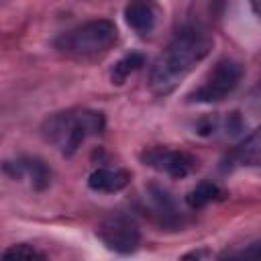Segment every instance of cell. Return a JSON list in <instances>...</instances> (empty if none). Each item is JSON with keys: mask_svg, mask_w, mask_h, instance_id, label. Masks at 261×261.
I'll return each instance as SVG.
<instances>
[{"mask_svg": "<svg viewBox=\"0 0 261 261\" xmlns=\"http://www.w3.org/2000/svg\"><path fill=\"white\" fill-rule=\"evenodd\" d=\"M220 188L216 186V184H212V181H200L188 196H186V202H188V206L190 208H194V210H198V208H204V206H208L210 202H214L216 198H220Z\"/></svg>", "mask_w": 261, "mask_h": 261, "instance_id": "11", "label": "cell"}, {"mask_svg": "<svg viewBox=\"0 0 261 261\" xmlns=\"http://www.w3.org/2000/svg\"><path fill=\"white\" fill-rule=\"evenodd\" d=\"M2 167L14 179H20L22 175H29L35 190H45L51 181V171L41 159L24 157V159H16V161H6Z\"/></svg>", "mask_w": 261, "mask_h": 261, "instance_id": "7", "label": "cell"}, {"mask_svg": "<svg viewBox=\"0 0 261 261\" xmlns=\"http://www.w3.org/2000/svg\"><path fill=\"white\" fill-rule=\"evenodd\" d=\"M130 173L124 169H110V167H98L90 173L88 186L94 192H104V194H114L120 192L128 186Z\"/></svg>", "mask_w": 261, "mask_h": 261, "instance_id": "8", "label": "cell"}, {"mask_svg": "<svg viewBox=\"0 0 261 261\" xmlns=\"http://www.w3.org/2000/svg\"><path fill=\"white\" fill-rule=\"evenodd\" d=\"M232 157L237 159V163H243V165H259V159H261V137H259V130H253L234 149Z\"/></svg>", "mask_w": 261, "mask_h": 261, "instance_id": "10", "label": "cell"}, {"mask_svg": "<svg viewBox=\"0 0 261 261\" xmlns=\"http://www.w3.org/2000/svg\"><path fill=\"white\" fill-rule=\"evenodd\" d=\"M96 234L106 245V249L120 255H130L141 245V230L137 222L122 212H112L104 216L96 226Z\"/></svg>", "mask_w": 261, "mask_h": 261, "instance_id": "4", "label": "cell"}, {"mask_svg": "<svg viewBox=\"0 0 261 261\" xmlns=\"http://www.w3.org/2000/svg\"><path fill=\"white\" fill-rule=\"evenodd\" d=\"M241 75H243V67L237 61L220 59L214 65V69L208 73L206 82L190 94V100L192 102H206V104L220 102L239 86Z\"/></svg>", "mask_w": 261, "mask_h": 261, "instance_id": "5", "label": "cell"}, {"mask_svg": "<svg viewBox=\"0 0 261 261\" xmlns=\"http://www.w3.org/2000/svg\"><path fill=\"white\" fill-rule=\"evenodd\" d=\"M179 261H202V259H200L198 253H188V255H184Z\"/></svg>", "mask_w": 261, "mask_h": 261, "instance_id": "14", "label": "cell"}, {"mask_svg": "<svg viewBox=\"0 0 261 261\" xmlns=\"http://www.w3.org/2000/svg\"><path fill=\"white\" fill-rule=\"evenodd\" d=\"M212 39L196 27H188L175 33V37L169 41V45L161 51L151 67V90L159 96L169 94L208 55Z\"/></svg>", "mask_w": 261, "mask_h": 261, "instance_id": "1", "label": "cell"}, {"mask_svg": "<svg viewBox=\"0 0 261 261\" xmlns=\"http://www.w3.org/2000/svg\"><path fill=\"white\" fill-rule=\"evenodd\" d=\"M143 65H145V57H143L141 53H128V55H124V57L114 65L110 77H112L114 84H124V82L128 80V75L135 73V71H139Z\"/></svg>", "mask_w": 261, "mask_h": 261, "instance_id": "12", "label": "cell"}, {"mask_svg": "<svg viewBox=\"0 0 261 261\" xmlns=\"http://www.w3.org/2000/svg\"><path fill=\"white\" fill-rule=\"evenodd\" d=\"M124 20L133 31L145 35L155 24V10L147 2H130L124 6Z\"/></svg>", "mask_w": 261, "mask_h": 261, "instance_id": "9", "label": "cell"}, {"mask_svg": "<svg viewBox=\"0 0 261 261\" xmlns=\"http://www.w3.org/2000/svg\"><path fill=\"white\" fill-rule=\"evenodd\" d=\"M116 37H118L116 24L112 20L98 18L61 33L55 39V49L67 57L88 59L106 53L116 43Z\"/></svg>", "mask_w": 261, "mask_h": 261, "instance_id": "3", "label": "cell"}, {"mask_svg": "<svg viewBox=\"0 0 261 261\" xmlns=\"http://www.w3.org/2000/svg\"><path fill=\"white\" fill-rule=\"evenodd\" d=\"M143 163L157 169V171H163L175 179L179 177H186L190 175L198 161L186 153V151H171V149H165V147H153V149H147L143 155H141Z\"/></svg>", "mask_w": 261, "mask_h": 261, "instance_id": "6", "label": "cell"}, {"mask_svg": "<svg viewBox=\"0 0 261 261\" xmlns=\"http://www.w3.org/2000/svg\"><path fill=\"white\" fill-rule=\"evenodd\" d=\"M220 261H241V257H239L237 253H228V255H224Z\"/></svg>", "mask_w": 261, "mask_h": 261, "instance_id": "15", "label": "cell"}, {"mask_svg": "<svg viewBox=\"0 0 261 261\" xmlns=\"http://www.w3.org/2000/svg\"><path fill=\"white\" fill-rule=\"evenodd\" d=\"M0 261H47V259L37 247L27 245V243H18V245H10L2 253Z\"/></svg>", "mask_w": 261, "mask_h": 261, "instance_id": "13", "label": "cell"}, {"mask_svg": "<svg viewBox=\"0 0 261 261\" xmlns=\"http://www.w3.org/2000/svg\"><path fill=\"white\" fill-rule=\"evenodd\" d=\"M104 130L102 112L75 108L49 116L43 124L45 139L55 145L63 155H73L88 137L100 135Z\"/></svg>", "mask_w": 261, "mask_h": 261, "instance_id": "2", "label": "cell"}]
</instances>
